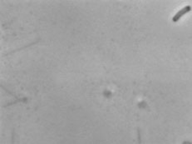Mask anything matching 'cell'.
<instances>
[{"mask_svg": "<svg viewBox=\"0 0 192 144\" xmlns=\"http://www.w3.org/2000/svg\"><path fill=\"white\" fill-rule=\"evenodd\" d=\"M191 6H185L184 8H182L181 10L178 11L174 15V17L172 18V21H173L174 23H176V22H178V21L181 18V17H183L185 14H186L187 13L191 12Z\"/></svg>", "mask_w": 192, "mask_h": 144, "instance_id": "6da1fadb", "label": "cell"}]
</instances>
